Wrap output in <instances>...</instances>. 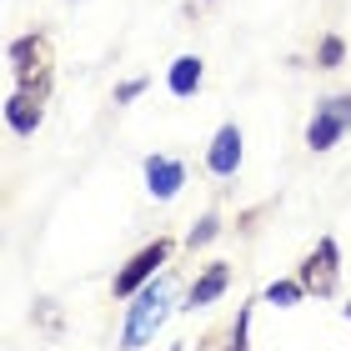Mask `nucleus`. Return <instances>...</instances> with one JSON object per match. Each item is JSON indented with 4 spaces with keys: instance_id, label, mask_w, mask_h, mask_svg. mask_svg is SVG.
Masks as SVG:
<instances>
[{
    "instance_id": "1",
    "label": "nucleus",
    "mask_w": 351,
    "mask_h": 351,
    "mask_svg": "<svg viewBox=\"0 0 351 351\" xmlns=\"http://www.w3.org/2000/svg\"><path fill=\"white\" fill-rule=\"evenodd\" d=\"M166 311H171V301H166V281H156V286H146V291L136 296V306H131V316H125L121 346H125V351L146 346V341L156 337V326L166 322Z\"/></svg>"
},
{
    "instance_id": "2",
    "label": "nucleus",
    "mask_w": 351,
    "mask_h": 351,
    "mask_svg": "<svg viewBox=\"0 0 351 351\" xmlns=\"http://www.w3.org/2000/svg\"><path fill=\"white\" fill-rule=\"evenodd\" d=\"M351 125V90L337 95V101H326L322 110H316V121L306 125V146L311 151H331L341 141V131Z\"/></svg>"
},
{
    "instance_id": "3",
    "label": "nucleus",
    "mask_w": 351,
    "mask_h": 351,
    "mask_svg": "<svg viewBox=\"0 0 351 351\" xmlns=\"http://www.w3.org/2000/svg\"><path fill=\"white\" fill-rule=\"evenodd\" d=\"M146 181H151L146 191H151L156 201H171L176 191L186 186V166L171 161V156H146Z\"/></svg>"
},
{
    "instance_id": "4",
    "label": "nucleus",
    "mask_w": 351,
    "mask_h": 351,
    "mask_svg": "<svg viewBox=\"0 0 351 351\" xmlns=\"http://www.w3.org/2000/svg\"><path fill=\"white\" fill-rule=\"evenodd\" d=\"M206 166H211V176H236V166H241V131L236 125H221L211 151H206Z\"/></svg>"
},
{
    "instance_id": "5",
    "label": "nucleus",
    "mask_w": 351,
    "mask_h": 351,
    "mask_svg": "<svg viewBox=\"0 0 351 351\" xmlns=\"http://www.w3.org/2000/svg\"><path fill=\"white\" fill-rule=\"evenodd\" d=\"M161 261H166V241L146 246V251H141V256H136V261H131V266H125L121 276H116V296H131V291H136V286L146 281V276H151V271L161 266Z\"/></svg>"
},
{
    "instance_id": "6",
    "label": "nucleus",
    "mask_w": 351,
    "mask_h": 351,
    "mask_svg": "<svg viewBox=\"0 0 351 351\" xmlns=\"http://www.w3.org/2000/svg\"><path fill=\"white\" fill-rule=\"evenodd\" d=\"M301 276H306V286L311 291H331V286H337V241H322V251H316V256L306 261V271H301Z\"/></svg>"
},
{
    "instance_id": "7",
    "label": "nucleus",
    "mask_w": 351,
    "mask_h": 351,
    "mask_svg": "<svg viewBox=\"0 0 351 351\" xmlns=\"http://www.w3.org/2000/svg\"><path fill=\"white\" fill-rule=\"evenodd\" d=\"M226 281H231V266H226V261H216L196 286H191V306H211V301L226 291Z\"/></svg>"
},
{
    "instance_id": "8",
    "label": "nucleus",
    "mask_w": 351,
    "mask_h": 351,
    "mask_svg": "<svg viewBox=\"0 0 351 351\" xmlns=\"http://www.w3.org/2000/svg\"><path fill=\"white\" fill-rule=\"evenodd\" d=\"M5 121H10V131H21V136H36V125H40V106L30 101V95H10V106H5Z\"/></svg>"
},
{
    "instance_id": "9",
    "label": "nucleus",
    "mask_w": 351,
    "mask_h": 351,
    "mask_svg": "<svg viewBox=\"0 0 351 351\" xmlns=\"http://www.w3.org/2000/svg\"><path fill=\"white\" fill-rule=\"evenodd\" d=\"M166 86H171V95H196V86H201V60H196V56H181V60L171 66Z\"/></svg>"
},
{
    "instance_id": "10",
    "label": "nucleus",
    "mask_w": 351,
    "mask_h": 351,
    "mask_svg": "<svg viewBox=\"0 0 351 351\" xmlns=\"http://www.w3.org/2000/svg\"><path fill=\"white\" fill-rule=\"evenodd\" d=\"M266 301H276V306H296V301H301V286H296V281H271V286H266Z\"/></svg>"
},
{
    "instance_id": "11",
    "label": "nucleus",
    "mask_w": 351,
    "mask_h": 351,
    "mask_svg": "<svg viewBox=\"0 0 351 351\" xmlns=\"http://www.w3.org/2000/svg\"><path fill=\"white\" fill-rule=\"evenodd\" d=\"M341 56H346V45H341L337 36H326V40H322V71H331V66H341Z\"/></svg>"
},
{
    "instance_id": "12",
    "label": "nucleus",
    "mask_w": 351,
    "mask_h": 351,
    "mask_svg": "<svg viewBox=\"0 0 351 351\" xmlns=\"http://www.w3.org/2000/svg\"><path fill=\"white\" fill-rule=\"evenodd\" d=\"M211 236H216V216H206V221H201V226H196V231H191V236H186V246H191V251H196V246H206V241H211Z\"/></svg>"
},
{
    "instance_id": "13",
    "label": "nucleus",
    "mask_w": 351,
    "mask_h": 351,
    "mask_svg": "<svg viewBox=\"0 0 351 351\" xmlns=\"http://www.w3.org/2000/svg\"><path fill=\"white\" fill-rule=\"evenodd\" d=\"M231 351H246V311H241V322H236V337H231Z\"/></svg>"
},
{
    "instance_id": "14",
    "label": "nucleus",
    "mask_w": 351,
    "mask_h": 351,
    "mask_svg": "<svg viewBox=\"0 0 351 351\" xmlns=\"http://www.w3.org/2000/svg\"><path fill=\"white\" fill-rule=\"evenodd\" d=\"M141 90H146V81H125V86H121V101H136Z\"/></svg>"
},
{
    "instance_id": "15",
    "label": "nucleus",
    "mask_w": 351,
    "mask_h": 351,
    "mask_svg": "<svg viewBox=\"0 0 351 351\" xmlns=\"http://www.w3.org/2000/svg\"><path fill=\"white\" fill-rule=\"evenodd\" d=\"M346 322H351V306H346Z\"/></svg>"
}]
</instances>
